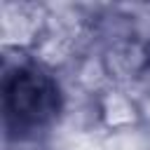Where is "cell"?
Segmentation results:
<instances>
[{
	"mask_svg": "<svg viewBox=\"0 0 150 150\" xmlns=\"http://www.w3.org/2000/svg\"><path fill=\"white\" fill-rule=\"evenodd\" d=\"M61 103L56 80L38 66L21 63L2 77V117L9 138H28L49 129Z\"/></svg>",
	"mask_w": 150,
	"mask_h": 150,
	"instance_id": "obj_1",
	"label": "cell"
}]
</instances>
